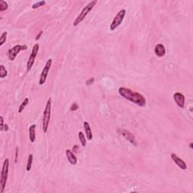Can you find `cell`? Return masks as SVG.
I'll return each mask as SVG.
<instances>
[{
	"mask_svg": "<svg viewBox=\"0 0 193 193\" xmlns=\"http://www.w3.org/2000/svg\"><path fill=\"white\" fill-rule=\"evenodd\" d=\"M84 128H85V131L87 139L88 140H91L92 138H93V134H92V131H91L89 123L87 122V121H85V122H84Z\"/></svg>",
	"mask_w": 193,
	"mask_h": 193,
	"instance_id": "obj_14",
	"label": "cell"
},
{
	"mask_svg": "<svg viewBox=\"0 0 193 193\" xmlns=\"http://www.w3.org/2000/svg\"><path fill=\"white\" fill-rule=\"evenodd\" d=\"M8 76V71L3 65L0 66V78H3Z\"/></svg>",
	"mask_w": 193,
	"mask_h": 193,
	"instance_id": "obj_19",
	"label": "cell"
},
{
	"mask_svg": "<svg viewBox=\"0 0 193 193\" xmlns=\"http://www.w3.org/2000/svg\"><path fill=\"white\" fill-rule=\"evenodd\" d=\"M39 45L38 43L35 44L33 48V50H32L31 54H30V58H29V60H28L27 61V64H26V70L30 71L31 69V68L33 66L34 63H35V58H36V56H37L38 52H39Z\"/></svg>",
	"mask_w": 193,
	"mask_h": 193,
	"instance_id": "obj_7",
	"label": "cell"
},
{
	"mask_svg": "<svg viewBox=\"0 0 193 193\" xmlns=\"http://www.w3.org/2000/svg\"><path fill=\"white\" fill-rule=\"evenodd\" d=\"M96 2H97L96 0H94V1H91V2H89L87 6H85V8H84L82 10V11H81V13L78 15V17H76L75 21L73 22V26H78L80 23L84 21V19L85 18L86 16L88 15V13H89L91 10L93 9L94 7L95 6V5L96 4Z\"/></svg>",
	"mask_w": 193,
	"mask_h": 193,
	"instance_id": "obj_4",
	"label": "cell"
},
{
	"mask_svg": "<svg viewBox=\"0 0 193 193\" xmlns=\"http://www.w3.org/2000/svg\"><path fill=\"white\" fill-rule=\"evenodd\" d=\"M78 138L80 140V142L82 143V146H86V139L85 137V134H83V132L79 131L78 132Z\"/></svg>",
	"mask_w": 193,
	"mask_h": 193,
	"instance_id": "obj_18",
	"label": "cell"
},
{
	"mask_svg": "<svg viewBox=\"0 0 193 193\" xmlns=\"http://www.w3.org/2000/svg\"><path fill=\"white\" fill-rule=\"evenodd\" d=\"M45 3H46V2H45V1H40V2H36V3L33 4V5L32 6V8H33V9H35V8H38L41 7V6H45Z\"/></svg>",
	"mask_w": 193,
	"mask_h": 193,
	"instance_id": "obj_22",
	"label": "cell"
},
{
	"mask_svg": "<svg viewBox=\"0 0 193 193\" xmlns=\"http://www.w3.org/2000/svg\"><path fill=\"white\" fill-rule=\"evenodd\" d=\"M33 156L32 154H30L28 157V161H27V164H26V169L27 171H30V169L32 167V164H33Z\"/></svg>",
	"mask_w": 193,
	"mask_h": 193,
	"instance_id": "obj_17",
	"label": "cell"
},
{
	"mask_svg": "<svg viewBox=\"0 0 193 193\" xmlns=\"http://www.w3.org/2000/svg\"><path fill=\"white\" fill-rule=\"evenodd\" d=\"M51 98H48L45 105V110L43 112L42 118V130L44 133H46L48 129V124L51 119Z\"/></svg>",
	"mask_w": 193,
	"mask_h": 193,
	"instance_id": "obj_2",
	"label": "cell"
},
{
	"mask_svg": "<svg viewBox=\"0 0 193 193\" xmlns=\"http://www.w3.org/2000/svg\"><path fill=\"white\" fill-rule=\"evenodd\" d=\"M155 54H156V56H158L159 58H162L166 54V50L164 46L162 44H158L156 45L155 47Z\"/></svg>",
	"mask_w": 193,
	"mask_h": 193,
	"instance_id": "obj_12",
	"label": "cell"
},
{
	"mask_svg": "<svg viewBox=\"0 0 193 193\" xmlns=\"http://www.w3.org/2000/svg\"><path fill=\"white\" fill-rule=\"evenodd\" d=\"M78 109V104L76 103H72V105L71 106L70 110L71 111H76V110H77Z\"/></svg>",
	"mask_w": 193,
	"mask_h": 193,
	"instance_id": "obj_23",
	"label": "cell"
},
{
	"mask_svg": "<svg viewBox=\"0 0 193 193\" xmlns=\"http://www.w3.org/2000/svg\"><path fill=\"white\" fill-rule=\"evenodd\" d=\"M190 148L192 149V143H190Z\"/></svg>",
	"mask_w": 193,
	"mask_h": 193,
	"instance_id": "obj_29",
	"label": "cell"
},
{
	"mask_svg": "<svg viewBox=\"0 0 193 193\" xmlns=\"http://www.w3.org/2000/svg\"><path fill=\"white\" fill-rule=\"evenodd\" d=\"M94 81H95L94 78H89V79L87 80V82H86V85H92V84L94 82Z\"/></svg>",
	"mask_w": 193,
	"mask_h": 193,
	"instance_id": "obj_24",
	"label": "cell"
},
{
	"mask_svg": "<svg viewBox=\"0 0 193 193\" xmlns=\"http://www.w3.org/2000/svg\"><path fill=\"white\" fill-rule=\"evenodd\" d=\"M28 103H29V99H28L27 97H26V98L24 99V101H23L22 103H21V105H20V106H19V108H18L19 113H21V112L24 111V110L25 109V107L27 106Z\"/></svg>",
	"mask_w": 193,
	"mask_h": 193,
	"instance_id": "obj_16",
	"label": "cell"
},
{
	"mask_svg": "<svg viewBox=\"0 0 193 193\" xmlns=\"http://www.w3.org/2000/svg\"><path fill=\"white\" fill-rule=\"evenodd\" d=\"M27 49V46L26 45H17L14 46L13 48L8 50V59L10 60H15V59L16 58L17 54L20 53L21 51H24V50H26Z\"/></svg>",
	"mask_w": 193,
	"mask_h": 193,
	"instance_id": "obj_6",
	"label": "cell"
},
{
	"mask_svg": "<svg viewBox=\"0 0 193 193\" xmlns=\"http://www.w3.org/2000/svg\"><path fill=\"white\" fill-rule=\"evenodd\" d=\"M8 168H9V159L6 158L3 162L2 171H1V177H0V193H3L6 186V183L8 175Z\"/></svg>",
	"mask_w": 193,
	"mask_h": 193,
	"instance_id": "obj_3",
	"label": "cell"
},
{
	"mask_svg": "<svg viewBox=\"0 0 193 193\" xmlns=\"http://www.w3.org/2000/svg\"><path fill=\"white\" fill-rule=\"evenodd\" d=\"M17 154H18V148L16 147V152H15V163H17Z\"/></svg>",
	"mask_w": 193,
	"mask_h": 193,
	"instance_id": "obj_26",
	"label": "cell"
},
{
	"mask_svg": "<svg viewBox=\"0 0 193 193\" xmlns=\"http://www.w3.org/2000/svg\"><path fill=\"white\" fill-rule=\"evenodd\" d=\"M174 99L177 106L183 109L185 106V96L180 92H176L174 94Z\"/></svg>",
	"mask_w": 193,
	"mask_h": 193,
	"instance_id": "obj_10",
	"label": "cell"
},
{
	"mask_svg": "<svg viewBox=\"0 0 193 193\" xmlns=\"http://www.w3.org/2000/svg\"><path fill=\"white\" fill-rule=\"evenodd\" d=\"M35 124H32L29 128L30 132V140L31 143H34L35 140Z\"/></svg>",
	"mask_w": 193,
	"mask_h": 193,
	"instance_id": "obj_15",
	"label": "cell"
},
{
	"mask_svg": "<svg viewBox=\"0 0 193 193\" xmlns=\"http://www.w3.org/2000/svg\"><path fill=\"white\" fill-rule=\"evenodd\" d=\"M125 15H126V10L125 9H121L118 12V14L116 15L115 18L113 19L112 24H110V30L113 31L118 26H120L121 23H122L123 20H124Z\"/></svg>",
	"mask_w": 193,
	"mask_h": 193,
	"instance_id": "obj_5",
	"label": "cell"
},
{
	"mask_svg": "<svg viewBox=\"0 0 193 193\" xmlns=\"http://www.w3.org/2000/svg\"><path fill=\"white\" fill-rule=\"evenodd\" d=\"M52 63V60L51 59H48V60L47 61L46 64H45V67H44V69H42L41 72V75H40V78H39V85H42L44 84L45 83L47 79V77H48V72L50 70L51 66Z\"/></svg>",
	"mask_w": 193,
	"mask_h": 193,
	"instance_id": "obj_8",
	"label": "cell"
},
{
	"mask_svg": "<svg viewBox=\"0 0 193 193\" xmlns=\"http://www.w3.org/2000/svg\"><path fill=\"white\" fill-rule=\"evenodd\" d=\"M66 155H67V159L69 161V163L72 165H75L77 163V158H76V156L73 154V152L70 150V149H67L66 150Z\"/></svg>",
	"mask_w": 193,
	"mask_h": 193,
	"instance_id": "obj_13",
	"label": "cell"
},
{
	"mask_svg": "<svg viewBox=\"0 0 193 193\" xmlns=\"http://www.w3.org/2000/svg\"><path fill=\"white\" fill-rule=\"evenodd\" d=\"M118 132H119V134H121L124 137V139H126L132 145H134L135 146H137V140L135 139V137L133 135L131 132L129 131L128 130H126V129H119Z\"/></svg>",
	"mask_w": 193,
	"mask_h": 193,
	"instance_id": "obj_9",
	"label": "cell"
},
{
	"mask_svg": "<svg viewBox=\"0 0 193 193\" xmlns=\"http://www.w3.org/2000/svg\"><path fill=\"white\" fill-rule=\"evenodd\" d=\"M7 35L8 33L6 31L3 32L1 35V38H0V46H2L5 44V42H6V39H7Z\"/></svg>",
	"mask_w": 193,
	"mask_h": 193,
	"instance_id": "obj_20",
	"label": "cell"
},
{
	"mask_svg": "<svg viewBox=\"0 0 193 193\" xmlns=\"http://www.w3.org/2000/svg\"><path fill=\"white\" fill-rule=\"evenodd\" d=\"M8 5L3 0H0V11H4L8 9Z\"/></svg>",
	"mask_w": 193,
	"mask_h": 193,
	"instance_id": "obj_21",
	"label": "cell"
},
{
	"mask_svg": "<svg viewBox=\"0 0 193 193\" xmlns=\"http://www.w3.org/2000/svg\"><path fill=\"white\" fill-rule=\"evenodd\" d=\"M42 33H43L42 31L39 32V33L37 35V37L35 38V40H39V39H40V38H41V35H42Z\"/></svg>",
	"mask_w": 193,
	"mask_h": 193,
	"instance_id": "obj_27",
	"label": "cell"
},
{
	"mask_svg": "<svg viewBox=\"0 0 193 193\" xmlns=\"http://www.w3.org/2000/svg\"><path fill=\"white\" fill-rule=\"evenodd\" d=\"M4 127H5V131H8V124H5Z\"/></svg>",
	"mask_w": 193,
	"mask_h": 193,
	"instance_id": "obj_28",
	"label": "cell"
},
{
	"mask_svg": "<svg viewBox=\"0 0 193 193\" xmlns=\"http://www.w3.org/2000/svg\"><path fill=\"white\" fill-rule=\"evenodd\" d=\"M0 120H1V128H0V130H1V131H2L4 130V119L2 116L0 117Z\"/></svg>",
	"mask_w": 193,
	"mask_h": 193,
	"instance_id": "obj_25",
	"label": "cell"
},
{
	"mask_svg": "<svg viewBox=\"0 0 193 193\" xmlns=\"http://www.w3.org/2000/svg\"><path fill=\"white\" fill-rule=\"evenodd\" d=\"M171 156L173 161L175 162V164H176V165L178 166L180 169H182V170L185 171V170L187 168V165H186V164L185 163V162H184L183 160L181 159V158H179L176 155H175L174 153H172Z\"/></svg>",
	"mask_w": 193,
	"mask_h": 193,
	"instance_id": "obj_11",
	"label": "cell"
},
{
	"mask_svg": "<svg viewBox=\"0 0 193 193\" xmlns=\"http://www.w3.org/2000/svg\"><path fill=\"white\" fill-rule=\"evenodd\" d=\"M119 94L124 99L137 104L139 106H144L146 103V100L141 94L132 91L127 87H121L119 88Z\"/></svg>",
	"mask_w": 193,
	"mask_h": 193,
	"instance_id": "obj_1",
	"label": "cell"
}]
</instances>
